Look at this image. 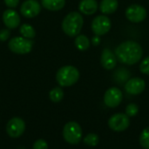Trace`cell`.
Returning a JSON list of instances; mask_svg holds the SVG:
<instances>
[{"label": "cell", "instance_id": "29", "mask_svg": "<svg viewBox=\"0 0 149 149\" xmlns=\"http://www.w3.org/2000/svg\"><path fill=\"white\" fill-rule=\"evenodd\" d=\"M92 43H93V46H98L100 43V36H98V35L93 36V39H92Z\"/></svg>", "mask_w": 149, "mask_h": 149}, {"label": "cell", "instance_id": "28", "mask_svg": "<svg viewBox=\"0 0 149 149\" xmlns=\"http://www.w3.org/2000/svg\"><path fill=\"white\" fill-rule=\"evenodd\" d=\"M3 1L5 5L9 8H16L19 4V0H3Z\"/></svg>", "mask_w": 149, "mask_h": 149}, {"label": "cell", "instance_id": "25", "mask_svg": "<svg viewBox=\"0 0 149 149\" xmlns=\"http://www.w3.org/2000/svg\"><path fill=\"white\" fill-rule=\"evenodd\" d=\"M140 70L142 74L149 75V56L142 60L140 64Z\"/></svg>", "mask_w": 149, "mask_h": 149}, {"label": "cell", "instance_id": "1", "mask_svg": "<svg viewBox=\"0 0 149 149\" xmlns=\"http://www.w3.org/2000/svg\"><path fill=\"white\" fill-rule=\"evenodd\" d=\"M115 55L119 61L131 66L141 60L143 50L138 42L134 40H127L116 47Z\"/></svg>", "mask_w": 149, "mask_h": 149}, {"label": "cell", "instance_id": "21", "mask_svg": "<svg viewBox=\"0 0 149 149\" xmlns=\"http://www.w3.org/2000/svg\"><path fill=\"white\" fill-rule=\"evenodd\" d=\"M140 144L144 149H149V126L141 132L140 135Z\"/></svg>", "mask_w": 149, "mask_h": 149}, {"label": "cell", "instance_id": "11", "mask_svg": "<svg viewBox=\"0 0 149 149\" xmlns=\"http://www.w3.org/2000/svg\"><path fill=\"white\" fill-rule=\"evenodd\" d=\"M40 11L41 5L36 0H26L21 4L20 7L21 14L27 18H31L38 16Z\"/></svg>", "mask_w": 149, "mask_h": 149}, {"label": "cell", "instance_id": "19", "mask_svg": "<svg viewBox=\"0 0 149 149\" xmlns=\"http://www.w3.org/2000/svg\"><path fill=\"white\" fill-rule=\"evenodd\" d=\"M19 32L23 37L27 38V39H31V40L33 39L36 35V32H35L33 26L29 25V24H23L20 26Z\"/></svg>", "mask_w": 149, "mask_h": 149}, {"label": "cell", "instance_id": "7", "mask_svg": "<svg viewBox=\"0 0 149 149\" xmlns=\"http://www.w3.org/2000/svg\"><path fill=\"white\" fill-rule=\"evenodd\" d=\"M108 126L114 132L126 131L130 126L129 117L126 113L113 114L108 120Z\"/></svg>", "mask_w": 149, "mask_h": 149}, {"label": "cell", "instance_id": "2", "mask_svg": "<svg viewBox=\"0 0 149 149\" xmlns=\"http://www.w3.org/2000/svg\"><path fill=\"white\" fill-rule=\"evenodd\" d=\"M83 24L84 19L82 15L78 11H72L64 18L62 22V29L67 36L76 37L79 34Z\"/></svg>", "mask_w": 149, "mask_h": 149}, {"label": "cell", "instance_id": "17", "mask_svg": "<svg viewBox=\"0 0 149 149\" xmlns=\"http://www.w3.org/2000/svg\"><path fill=\"white\" fill-rule=\"evenodd\" d=\"M42 6L46 10L56 11L64 8L65 0H41Z\"/></svg>", "mask_w": 149, "mask_h": 149}, {"label": "cell", "instance_id": "22", "mask_svg": "<svg viewBox=\"0 0 149 149\" xmlns=\"http://www.w3.org/2000/svg\"><path fill=\"white\" fill-rule=\"evenodd\" d=\"M100 138L96 133H89L84 138V143L90 147H96L99 144Z\"/></svg>", "mask_w": 149, "mask_h": 149}, {"label": "cell", "instance_id": "15", "mask_svg": "<svg viewBox=\"0 0 149 149\" xmlns=\"http://www.w3.org/2000/svg\"><path fill=\"white\" fill-rule=\"evenodd\" d=\"M99 9L96 0H81L79 4V10L85 15H93Z\"/></svg>", "mask_w": 149, "mask_h": 149}, {"label": "cell", "instance_id": "4", "mask_svg": "<svg viewBox=\"0 0 149 149\" xmlns=\"http://www.w3.org/2000/svg\"><path fill=\"white\" fill-rule=\"evenodd\" d=\"M63 137L71 145L79 144L82 139V129L79 124L75 121L66 123L63 129Z\"/></svg>", "mask_w": 149, "mask_h": 149}, {"label": "cell", "instance_id": "13", "mask_svg": "<svg viewBox=\"0 0 149 149\" xmlns=\"http://www.w3.org/2000/svg\"><path fill=\"white\" fill-rule=\"evenodd\" d=\"M3 22L9 29H15L20 25V16L13 9L5 10L3 13Z\"/></svg>", "mask_w": 149, "mask_h": 149}, {"label": "cell", "instance_id": "26", "mask_svg": "<svg viewBox=\"0 0 149 149\" xmlns=\"http://www.w3.org/2000/svg\"><path fill=\"white\" fill-rule=\"evenodd\" d=\"M32 149H48V144L45 140H38L34 142Z\"/></svg>", "mask_w": 149, "mask_h": 149}, {"label": "cell", "instance_id": "14", "mask_svg": "<svg viewBox=\"0 0 149 149\" xmlns=\"http://www.w3.org/2000/svg\"><path fill=\"white\" fill-rule=\"evenodd\" d=\"M100 63L105 69L112 70L116 67L117 57L112 50L109 48H104L100 56Z\"/></svg>", "mask_w": 149, "mask_h": 149}, {"label": "cell", "instance_id": "8", "mask_svg": "<svg viewBox=\"0 0 149 149\" xmlns=\"http://www.w3.org/2000/svg\"><path fill=\"white\" fill-rule=\"evenodd\" d=\"M148 15L147 10L141 4H132L126 10V18L133 23H141L146 19Z\"/></svg>", "mask_w": 149, "mask_h": 149}, {"label": "cell", "instance_id": "9", "mask_svg": "<svg viewBox=\"0 0 149 149\" xmlns=\"http://www.w3.org/2000/svg\"><path fill=\"white\" fill-rule=\"evenodd\" d=\"M25 130L24 121L17 117L12 118L9 120L6 126L7 134L10 138H18L20 137Z\"/></svg>", "mask_w": 149, "mask_h": 149}, {"label": "cell", "instance_id": "3", "mask_svg": "<svg viewBox=\"0 0 149 149\" xmlns=\"http://www.w3.org/2000/svg\"><path fill=\"white\" fill-rule=\"evenodd\" d=\"M79 79V71L77 68L67 65L60 68L56 74V80L61 87H70Z\"/></svg>", "mask_w": 149, "mask_h": 149}, {"label": "cell", "instance_id": "10", "mask_svg": "<svg viewBox=\"0 0 149 149\" xmlns=\"http://www.w3.org/2000/svg\"><path fill=\"white\" fill-rule=\"evenodd\" d=\"M123 98L121 90L117 87L108 89L104 95V103L109 108H115L120 105Z\"/></svg>", "mask_w": 149, "mask_h": 149}, {"label": "cell", "instance_id": "16", "mask_svg": "<svg viewBox=\"0 0 149 149\" xmlns=\"http://www.w3.org/2000/svg\"><path fill=\"white\" fill-rule=\"evenodd\" d=\"M118 6V0H101L99 5V9L103 14L109 15L114 13L117 11Z\"/></svg>", "mask_w": 149, "mask_h": 149}, {"label": "cell", "instance_id": "5", "mask_svg": "<svg viewBox=\"0 0 149 149\" xmlns=\"http://www.w3.org/2000/svg\"><path fill=\"white\" fill-rule=\"evenodd\" d=\"M33 45V40L24 37H14L8 43L9 49L17 54H25L30 53Z\"/></svg>", "mask_w": 149, "mask_h": 149}, {"label": "cell", "instance_id": "23", "mask_svg": "<svg viewBox=\"0 0 149 149\" xmlns=\"http://www.w3.org/2000/svg\"><path fill=\"white\" fill-rule=\"evenodd\" d=\"M130 76L129 72H127V70L126 68H119L115 74V79L117 80L118 83H124L127 82L128 79V77Z\"/></svg>", "mask_w": 149, "mask_h": 149}, {"label": "cell", "instance_id": "6", "mask_svg": "<svg viewBox=\"0 0 149 149\" xmlns=\"http://www.w3.org/2000/svg\"><path fill=\"white\" fill-rule=\"evenodd\" d=\"M111 27H112V22L110 18L105 14L96 16L93 19L92 25H91L93 32L98 36L105 35L110 31Z\"/></svg>", "mask_w": 149, "mask_h": 149}, {"label": "cell", "instance_id": "20", "mask_svg": "<svg viewBox=\"0 0 149 149\" xmlns=\"http://www.w3.org/2000/svg\"><path fill=\"white\" fill-rule=\"evenodd\" d=\"M49 97L53 103H58L64 97V91L60 87H55L50 91Z\"/></svg>", "mask_w": 149, "mask_h": 149}, {"label": "cell", "instance_id": "18", "mask_svg": "<svg viewBox=\"0 0 149 149\" xmlns=\"http://www.w3.org/2000/svg\"><path fill=\"white\" fill-rule=\"evenodd\" d=\"M75 47L79 50V51H86L90 47V40L89 39L84 35V34H79L76 36L75 40H74Z\"/></svg>", "mask_w": 149, "mask_h": 149}, {"label": "cell", "instance_id": "24", "mask_svg": "<svg viewBox=\"0 0 149 149\" xmlns=\"http://www.w3.org/2000/svg\"><path fill=\"white\" fill-rule=\"evenodd\" d=\"M139 112V107L136 104H129L126 107V114L131 118V117H135Z\"/></svg>", "mask_w": 149, "mask_h": 149}, {"label": "cell", "instance_id": "27", "mask_svg": "<svg viewBox=\"0 0 149 149\" xmlns=\"http://www.w3.org/2000/svg\"><path fill=\"white\" fill-rule=\"evenodd\" d=\"M10 36V31L8 29H2L0 31V41H5Z\"/></svg>", "mask_w": 149, "mask_h": 149}, {"label": "cell", "instance_id": "12", "mask_svg": "<svg viewBox=\"0 0 149 149\" xmlns=\"http://www.w3.org/2000/svg\"><path fill=\"white\" fill-rule=\"evenodd\" d=\"M146 88L145 81L141 77H133L128 79L125 83V90L128 94L140 95Z\"/></svg>", "mask_w": 149, "mask_h": 149}]
</instances>
